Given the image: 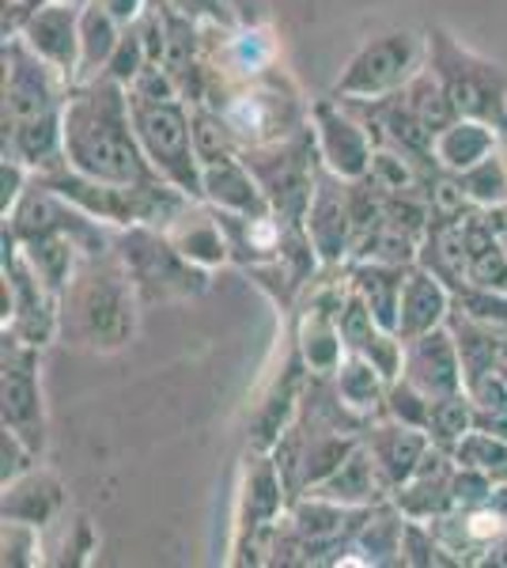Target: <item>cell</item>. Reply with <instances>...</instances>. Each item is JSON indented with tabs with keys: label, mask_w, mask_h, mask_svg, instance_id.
<instances>
[{
	"label": "cell",
	"mask_w": 507,
	"mask_h": 568,
	"mask_svg": "<svg viewBox=\"0 0 507 568\" xmlns=\"http://www.w3.org/2000/svg\"><path fill=\"white\" fill-rule=\"evenodd\" d=\"M469 428H477V406H474V398H469V390L447 394V398H432L428 428H424L432 444L450 452Z\"/></svg>",
	"instance_id": "cell-27"
},
{
	"label": "cell",
	"mask_w": 507,
	"mask_h": 568,
	"mask_svg": "<svg viewBox=\"0 0 507 568\" xmlns=\"http://www.w3.org/2000/svg\"><path fill=\"white\" fill-rule=\"evenodd\" d=\"M69 88L20 34H4V155L31 168V175L64 163Z\"/></svg>",
	"instance_id": "cell-2"
},
{
	"label": "cell",
	"mask_w": 507,
	"mask_h": 568,
	"mask_svg": "<svg viewBox=\"0 0 507 568\" xmlns=\"http://www.w3.org/2000/svg\"><path fill=\"white\" fill-rule=\"evenodd\" d=\"M405 379L428 398H447V394L466 390V364L458 353V337L450 326H436L420 337L405 342Z\"/></svg>",
	"instance_id": "cell-14"
},
{
	"label": "cell",
	"mask_w": 507,
	"mask_h": 568,
	"mask_svg": "<svg viewBox=\"0 0 507 568\" xmlns=\"http://www.w3.org/2000/svg\"><path fill=\"white\" fill-rule=\"evenodd\" d=\"M80 12L84 4H69V0H53L34 12H27L8 34H20L34 53L50 69H58L69 84L80 80Z\"/></svg>",
	"instance_id": "cell-13"
},
{
	"label": "cell",
	"mask_w": 507,
	"mask_h": 568,
	"mask_svg": "<svg viewBox=\"0 0 507 568\" xmlns=\"http://www.w3.org/2000/svg\"><path fill=\"white\" fill-rule=\"evenodd\" d=\"M329 383H334L337 398L345 402L356 417H364V420H372L375 414L383 417L391 383H386V375L375 368L364 353H345V361H341V368L329 375Z\"/></svg>",
	"instance_id": "cell-25"
},
{
	"label": "cell",
	"mask_w": 507,
	"mask_h": 568,
	"mask_svg": "<svg viewBox=\"0 0 507 568\" xmlns=\"http://www.w3.org/2000/svg\"><path fill=\"white\" fill-rule=\"evenodd\" d=\"M477 428H485V433H496V436L507 439V406L477 409Z\"/></svg>",
	"instance_id": "cell-38"
},
{
	"label": "cell",
	"mask_w": 507,
	"mask_h": 568,
	"mask_svg": "<svg viewBox=\"0 0 507 568\" xmlns=\"http://www.w3.org/2000/svg\"><path fill=\"white\" fill-rule=\"evenodd\" d=\"M405 273H409V265L375 262V258L348 262V281H353V288L367 300V307L375 311L379 326L391 329V334H398V304H402Z\"/></svg>",
	"instance_id": "cell-23"
},
{
	"label": "cell",
	"mask_w": 507,
	"mask_h": 568,
	"mask_svg": "<svg viewBox=\"0 0 507 568\" xmlns=\"http://www.w3.org/2000/svg\"><path fill=\"white\" fill-rule=\"evenodd\" d=\"M493 152H500V130L488 122H477V118H455L447 130L432 136V160L450 175H463V171L488 160Z\"/></svg>",
	"instance_id": "cell-21"
},
{
	"label": "cell",
	"mask_w": 507,
	"mask_h": 568,
	"mask_svg": "<svg viewBox=\"0 0 507 568\" xmlns=\"http://www.w3.org/2000/svg\"><path fill=\"white\" fill-rule=\"evenodd\" d=\"M386 417L402 420V425H413V428H428V414H432V398L424 390L413 387L409 379H394L391 390H386V406H383Z\"/></svg>",
	"instance_id": "cell-32"
},
{
	"label": "cell",
	"mask_w": 507,
	"mask_h": 568,
	"mask_svg": "<svg viewBox=\"0 0 507 568\" xmlns=\"http://www.w3.org/2000/svg\"><path fill=\"white\" fill-rule=\"evenodd\" d=\"M311 130H315L318 160L334 175L348 182L367 179L375 160V133L353 106L334 95L318 99V103H311Z\"/></svg>",
	"instance_id": "cell-12"
},
{
	"label": "cell",
	"mask_w": 507,
	"mask_h": 568,
	"mask_svg": "<svg viewBox=\"0 0 507 568\" xmlns=\"http://www.w3.org/2000/svg\"><path fill=\"white\" fill-rule=\"evenodd\" d=\"M450 311H455V292L450 284L432 273L428 265L413 262L402 284V304H398V337H420L436 326H447Z\"/></svg>",
	"instance_id": "cell-17"
},
{
	"label": "cell",
	"mask_w": 507,
	"mask_h": 568,
	"mask_svg": "<svg viewBox=\"0 0 507 568\" xmlns=\"http://www.w3.org/2000/svg\"><path fill=\"white\" fill-rule=\"evenodd\" d=\"M190 118H193V149H197L201 163H212V160H224V155L243 152L235 130L227 125V118L220 114L216 106L190 103Z\"/></svg>",
	"instance_id": "cell-28"
},
{
	"label": "cell",
	"mask_w": 507,
	"mask_h": 568,
	"mask_svg": "<svg viewBox=\"0 0 507 568\" xmlns=\"http://www.w3.org/2000/svg\"><path fill=\"white\" fill-rule=\"evenodd\" d=\"M64 511V485L53 470L45 466H31L20 478L4 481V500H0V516L12 519V524H31L45 530L58 524Z\"/></svg>",
	"instance_id": "cell-18"
},
{
	"label": "cell",
	"mask_w": 507,
	"mask_h": 568,
	"mask_svg": "<svg viewBox=\"0 0 507 568\" xmlns=\"http://www.w3.org/2000/svg\"><path fill=\"white\" fill-rule=\"evenodd\" d=\"M450 481H455V455L432 444L424 463L417 466V474L405 485H398V489L391 493V500L398 504L409 519L432 524V519L455 511V489H450Z\"/></svg>",
	"instance_id": "cell-16"
},
{
	"label": "cell",
	"mask_w": 507,
	"mask_h": 568,
	"mask_svg": "<svg viewBox=\"0 0 507 568\" xmlns=\"http://www.w3.org/2000/svg\"><path fill=\"white\" fill-rule=\"evenodd\" d=\"M463 190L474 201V209H500L507 205V160L500 152H493L488 160L474 163L469 171H463Z\"/></svg>",
	"instance_id": "cell-29"
},
{
	"label": "cell",
	"mask_w": 507,
	"mask_h": 568,
	"mask_svg": "<svg viewBox=\"0 0 507 568\" xmlns=\"http://www.w3.org/2000/svg\"><path fill=\"white\" fill-rule=\"evenodd\" d=\"M122 34L125 27L114 20V12H110L103 0H88L84 12H80V80L99 77L110 65Z\"/></svg>",
	"instance_id": "cell-26"
},
{
	"label": "cell",
	"mask_w": 507,
	"mask_h": 568,
	"mask_svg": "<svg viewBox=\"0 0 507 568\" xmlns=\"http://www.w3.org/2000/svg\"><path fill=\"white\" fill-rule=\"evenodd\" d=\"M402 565L432 568V565H463V561H458V557L450 554L444 538L436 535V527L424 524V519H409V516H405V530H402Z\"/></svg>",
	"instance_id": "cell-31"
},
{
	"label": "cell",
	"mask_w": 507,
	"mask_h": 568,
	"mask_svg": "<svg viewBox=\"0 0 507 568\" xmlns=\"http://www.w3.org/2000/svg\"><path fill=\"white\" fill-rule=\"evenodd\" d=\"M64 163L99 182L163 179L141 149L129 88L107 72L69 88V99H64Z\"/></svg>",
	"instance_id": "cell-1"
},
{
	"label": "cell",
	"mask_w": 507,
	"mask_h": 568,
	"mask_svg": "<svg viewBox=\"0 0 507 568\" xmlns=\"http://www.w3.org/2000/svg\"><path fill=\"white\" fill-rule=\"evenodd\" d=\"M428 69L447 88L458 118H477L507 136V72L455 42L444 27L428 31Z\"/></svg>",
	"instance_id": "cell-5"
},
{
	"label": "cell",
	"mask_w": 507,
	"mask_h": 568,
	"mask_svg": "<svg viewBox=\"0 0 507 568\" xmlns=\"http://www.w3.org/2000/svg\"><path fill=\"white\" fill-rule=\"evenodd\" d=\"M201 190L212 209L224 213H273L270 197H265L262 182L246 168L243 152L224 155V160L201 163Z\"/></svg>",
	"instance_id": "cell-19"
},
{
	"label": "cell",
	"mask_w": 507,
	"mask_h": 568,
	"mask_svg": "<svg viewBox=\"0 0 507 568\" xmlns=\"http://www.w3.org/2000/svg\"><path fill=\"white\" fill-rule=\"evenodd\" d=\"M364 447L372 452L375 466H379L386 489H398L417 474V466L424 463V455H428L432 439L424 428H413V425H402V420L394 417H379L372 420V425L364 428Z\"/></svg>",
	"instance_id": "cell-15"
},
{
	"label": "cell",
	"mask_w": 507,
	"mask_h": 568,
	"mask_svg": "<svg viewBox=\"0 0 507 568\" xmlns=\"http://www.w3.org/2000/svg\"><path fill=\"white\" fill-rule=\"evenodd\" d=\"M0 420L20 433L39 455L50 447V417L42 398V349L4 334L0 345Z\"/></svg>",
	"instance_id": "cell-9"
},
{
	"label": "cell",
	"mask_w": 507,
	"mask_h": 568,
	"mask_svg": "<svg viewBox=\"0 0 507 568\" xmlns=\"http://www.w3.org/2000/svg\"><path fill=\"white\" fill-rule=\"evenodd\" d=\"M500 375H504V383H507V361L500 364Z\"/></svg>",
	"instance_id": "cell-39"
},
{
	"label": "cell",
	"mask_w": 507,
	"mask_h": 568,
	"mask_svg": "<svg viewBox=\"0 0 507 568\" xmlns=\"http://www.w3.org/2000/svg\"><path fill=\"white\" fill-rule=\"evenodd\" d=\"M4 4H8V12H4V34H8L27 12H34V8H42V4H53V0H4ZM69 4H88V0H69Z\"/></svg>",
	"instance_id": "cell-37"
},
{
	"label": "cell",
	"mask_w": 507,
	"mask_h": 568,
	"mask_svg": "<svg viewBox=\"0 0 507 568\" xmlns=\"http://www.w3.org/2000/svg\"><path fill=\"white\" fill-rule=\"evenodd\" d=\"M315 254L322 270H348L356 251V209H353V182L334 175V171L322 163L315 194H311L307 216H303Z\"/></svg>",
	"instance_id": "cell-11"
},
{
	"label": "cell",
	"mask_w": 507,
	"mask_h": 568,
	"mask_svg": "<svg viewBox=\"0 0 507 568\" xmlns=\"http://www.w3.org/2000/svg\"><path fill=\"white\" fill-rule=\"evenodd\" d=\"M163 232L171 235V243L179 246L182 254L201 265V270H216V265L232 262V246H227V232L220 224L216 209L209 201H190L186 213L179 220H171Z\"/></svg>",
	"instance_id": "cell-20"
},
{
	"label": "cell",
	"mask_w": 507,
	"mask_h": 568,
	"mask_svg": "<svg viewBox=\"0 0 507 568\" xmlns=\"http://www.w3.org/2000/svg\"><path fill=\"white\" fill-rule=\"evenodd\" d=\"M402 530H405V511L386 497L367 508L348 554H364L359 565H402Z\"/></svg>",
	"instance_id": "cell-24"
},
{
	"label": "cell",
	"mask_w": 507,
	"mask_h": 568,
	"mask_svg": "<svg viewBox=\"0 0 507 568\" xmlns=\"http://www.w3.org/2000/svg\"><path fill=\"white\" fill-rule=\"evenodd\" d=\"M141 307L118 246L84 254L61 292V337L88 353H118L133 342Z\"/></svg>",
	"instance_id": "cell-3"
},
{
	"label": "cell",
	"mask_w": 507,
	"mask_h": 568,
	"mask_svg": "<svg viewBox=\"0 0 507 568\" xmlns=\"http://www.w3.org/2000/svg\"><path fill=\"white\" fill-rule=\"evenodd\" d=\"M129 103H133V125L152 168L160 171L171 186H179L186 197L205 201V190H201V160H197V149H193L190 99H182V95L149 99V95H133V91H129Z\"/></svg>",
	"instance_id": "cell-6"
},
{
	"label": "cell",
	"mask_w": 507,
	"mask_h": 568,
	"mask_svg": "<svg viewBox=\"0 0 507 568\" xmlns=\"http://www.w3.org/2000/svg\"><path fill=\"white\" fill-rule=\"evenodd\" d=\"M428 65V39L413 31H386L364 42L341 69L334 99H383L409 84Z\"/></svg>",
	"instance_id": "cell-8"
},
{
	"label": "cell",
	"mask_w": 507,
	"mask_h": 568,
	"mask_svg": "<svg viewBox=\"0 0 507 568\" xmlns=\"http://www.w3.org/2000/svg\"><path fill=\"white\" fill-rule=\"evenodd\" d=\"M144 65H152V61H149V50H144V42H141V31H136V27H125L122 42H118L114 58H110V65L103 72H107V77H114L118 84L133 88V80L141 77Z\"/></svg>",
	"instance_id": "cell-34"
},
{
	"label": "cell",
	"mask_w": 507,
	"mask_h": 568,
	"mask_svg": "<svg viewBox=\"0 0 507 568\" xmlns=\"http://www.w3.org/2000/svg\"><path fill=\"white\" fill-rule=\"evenodd\" d=\"M39 459L42 455L34 452L20 433H12V428L0 433V485L20 478V474H27L31 466H39Z\"/></svg>",
	"instance_id": "cell-35"
},
{
	"label": "cell",
	"mask_w": 507,
	"mask_h": 568,
	"mask_svg": "<svg viewBox=\"0 0 507 568\" xmlns=\"http://www.w3.org/2000/svg\"><path fill=\"white\" fill-rule=\"evenodd\" d=\"M458 466H469V470H485L493 478L507 474V439L496 433H485V428H469V433L450 447Z\"/></svg>",
	"instance_id": "cell-30"
},
{
	"label": "cell",
	"mask_w": 507,
	"mask_h": 568,
	"mask_svg": "<svg viewBox=\"0 0 507 568\" xmlns=\"http://www.w3.org/2000/svg\"><path fill=\"white\" fill-rule=\"evenodd\" d=\"M0 549H4V568H31L42 565V530L31 524H12L4 519V535H0Z\"/></svg>",
	"instance_id": "cell-33"
},
{
	"label": "cell",
	"mask_w": 507,
	"mask_h": 568,
	"mask_svg": "<svg viewBox=\"0 0 507 568\" xmlns=\"http://www.w3.org/2000/svg\"><path fill=\"white\" fill-rule=\"evenodd\" d=\"M243 160H246V168L254 171V179L262 182L273 213L281 220H292V224H303L311 194H315L318 171H322L311 122L303 125L300 133L284 136V141L243 149Z\"/></svg>",
	"instance_id": "cell-7"
},
{
	"label": "cell",
	"mask_w": 507,
	"mask_h": 568,
	"mask_svg": "<svg viewBox=\"0 0 507 568\" xmlns=\"http://www.w3.org/2000/svg\"><path fill=\"white\" fill-rule=\"evenodd\" d=\"M4 334L45 349L61 337V296L4 235Z\"/></svg>",
	"instance_id": "cell-10"
},
{
	"label": "cell",
	"mask_w": 507,
	"mask_h": 568,
	"mask_svg": "<svg viewBox=\"0 0 507 568\" xmlns=\"http://www.w3.org/2000/svg\"><path fill=\"white\" fill-rule=\"evenodd\" d=\"M311 493H315V497H326V500H337V504H348V508H372V504L391 497L379 466H375L372 452H367L364 444H359L356 452Z\"/></svg>",
	"instance_id": "cell-22"
},
{
	"label": "cell",
	"mask_w": 507,
	"mask_h": 568,
	"mask_svg": "<svg viewBox=\"0 0 507 568\" xmlns=\"http://www.w3.org/2000/svg\"><path fill=\"white\" fill-rule=\"evenodd\" d=\"M163 8L197 20L201 27H235V16L224 8V0H160Z\"/></svg>",
	"instance_id": "cell-36"
},
{
	"label": "cell",
	"mask_w": 507,
	"mask_h": 568,
	"mask_svg": "<svg viewBox=\"0 0 507 568\" xmlns=\"http://www.w3.org/2000/svg\"><path fill=\"white\" fill-rule=\"evenodd\" d=\"M114 246H118V254H122L144 307L201 296L212 281V270L193 265L186 254L171 243V235L163 232V227H152V224L118 227Z\"/></svg>",
	"instance_id": "cell-4"
}]
</instances>
